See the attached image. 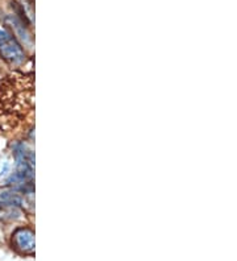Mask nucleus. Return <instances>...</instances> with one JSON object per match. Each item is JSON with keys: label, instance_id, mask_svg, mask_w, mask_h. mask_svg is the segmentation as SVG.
<instances>
[{"label": "nucleus", "instance_id": "39448f33", "mask_svg": "<svg viewBox=\"0 0 237 261\" xmlns=\"http://www.w3.org/2000/svg\"><path fill=\"white\" fill-rule=\"evenodd\" d=\"M1 207H3V205H1V202H0V210H1Z\"/></svg>", "mask_w": 237, "mask_h": 261}, {"label": "nucleus", "instance_id": "7ed1b4c3", "mask_svg": "<svg viewBox=\"0 0 237 261\" xmlns=\"http://www.w3.org/2000/svg\"><path fill=\"white\" fill-rule=\"evenodd\" d=\"M0 202L1 205L12 206V207H20L22 206V198L16 193L5 192L0 194Z\"/></svg>", "mask_w": 237, "mask_h": 261}, {"label": "nucleus", "instance_id": "20e7f679", "mask_svg": "<svg viewBox=\"0 0 237 261\" xmlns=\"http://www.w3.org/2000/svg\"><path fill=\"white\" fill-rule=\"evenodd\" d=\"M8 170H9V164H5L4 169L1 170V173H0V175H4L5 172H8Z\"/></svg>", "mask_w": 237, "mask_h": 261}, {"label": "nucleus", "instance_id": "f03ea898", "mask_svg": "<svg viewBox=\"0 0 237 261\" xmlns=\"http://www.w3.org/2000/svg\"><path fill=\"white\" fill-rule=\"evenodd\" d=\"M15 245L22 252H32L35 249V234L28 228H20L13 234Z\"/></svg>", "mask_w": 237, "mask_h": 261}, {"label": "nucleus", "instance_id": "f257e3e1", "mask_svg": "<svg viewBox=\"0 0 237 261\" xmlns=\"http://www.w3.org/2000/svg\"><path fill=\"white\" fill-rule=\"evenodd\" d=\"M0 54L12 65H20L25 61V53L22 45L5 29H0Z\"/></svg>", "mask_w": 237, "mask_h": 261}]
</instances>
